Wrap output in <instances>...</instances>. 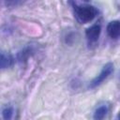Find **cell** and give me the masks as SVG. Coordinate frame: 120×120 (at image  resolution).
Returning <instances> with one entry per match:
<instances>
[{"label":"cell","mask_w":120,"mask_h":120,"mask_svg":"<svg viewBox=\"0 0 120 120\" xmlns=\"http://www.w3.org/2000/svg\"><path fill=\"white\" fill-rule=\"evenodd\" d=\"M114 70V68H113V64L109 62L107 64H105L101 69V71L99 72V74L98 76H96L91 82H90V84H89V88H95L97 86H98L99 84H101Z\"/></svg>","instance_id":"7a4b0ae2"},{"label":"cell","mask_w":120,"mask_h":120,"mask_svg":"<svg viewBox=\"0 0 120 120\" xmlns=\"http://www.w3.org/2000/svg\"><path fill=\"white\" fill-rule=\"evenodd\" d=\"M14 64V57L6 52H1V58H0V67L2 69L5 68H8L10 67H12Z\"/></svg>","instance_id":"5b68a950"},{"label":"cell","mask_w":120,"mask_h":120,"mask_svg":"<svg viewBox=\"0 0 120 120\" xmlns=\"http://www.w3.org/2000/svg\"><path fill=\"white\" fill-rule=\"evenodd\" d=\"M71 4L73 6L74 15L80 23L90 22L98 14V8L92 5H89V4L77 5L76 3H71Z\"/></svg>","instance_id":"6da1fadb"},{"label":"cell","mask_w":120,"mask_h":120,"mask_svg":"<svg viewBox=\"0 0 120 120\" xmlns=\"http://www.w3.org/2000/svg\"><path fill=\"white\" fill-rule=\"evenodd\" d=\"M101 34V25L99 23H95L85 30V37L89 44L95 43L98 40Z\"/></svg>","instance_id":"3957f363"},{"label":"cell","mask_w":120,"mask_h":120,"mask_svg":"<svg viewBox=\"0 0 120 120\" xmlns=\"http://www.w3.org/2000/svg\"><path fill=\"white\" fill-rule=\"evenodd\" d=\"M107 34L112 39L120 38V21L114 20L108 23L107 25Z\"/></svg>","instance_id":"277c9868"},{"label":"cell","mask_w":120,"mask_h":120,"mask_svg":"<svg viewBox=\"0 0 120 120\" xmlns=\"http://www.w3.org/2000/svg\"><path fill=\"white\" fill-rule=\"evenodd\" d=\"M34 53V49L32 46H25L22 51H20L17 54V59L20 63H24L28 60L30 56Z\"/></svg>","instance_id":"8992f818"},{"label":"cell","mask_w":120,"mask_h":120,"mask_svg":"<svg viewBox=\"0 0 120 120\" xmlns=\"http://www.w3.org/2000/svg\"><path fill=\"white\" fill-rule=\"evenodd\" d=\"M117 119H118V120H120V112L117 114Z\"/></svg>","instance_id":"9c48e42d"},{"label":"cell","mask_w":120,"mask_h":120,"mask_svg":"<svg viewBox=\"0 0 120 120\" xmlns=\"http://www.w3.org/2000/svg\"><path fill=\"white\" fill-rule=\"evenodd\" d=\"M14 116V108L13 106H5L2 109V118L3 120H12Z\"/></svg>","instance_id":"ba28073f"},{"label":"cell","mask_w":120,"mask_h":120,"mask_svg":"<svg viewBox=\"0 0 120 120\" xmlns=\"http://www.w3.org/2000/svg\"><path fill=\"white\" fill-rule=\"evenodd\" d=\"M108 113V107L106 105H101L98 107L94 113H93V119L94 120H103L105 116Z\"/></svg>","instance_id":"52a82bcc"}]
</instances>
